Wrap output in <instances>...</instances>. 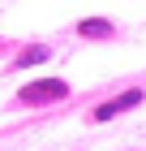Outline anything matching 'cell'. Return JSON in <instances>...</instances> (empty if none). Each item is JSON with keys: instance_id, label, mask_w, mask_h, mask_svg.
Instances as JSON below:
<instances>
[{"instance_id": "4", "label": "cell", "mask_w": 146, "mask_h": 151, "mask_svg": "<svg viewBox=\"0 0 146 151\" xmlns=\"http://www.w3.org/2000/svg\"><path fill=\"white\" fill-rule=\"evenodd\" d=\"M78 30H82L86 39H108V35H112V22H103V17H86Z\"/></svg>"}, {"instance_id": "1", "label": "cell", "mask_w": 146, "mask_h": 151, "mask_svg": "<svg viewBox=\"0 0 146 151\" xmlns=\"http://www.w3.org/2000/svg\"><path fill=\"white\" fill-rule=\"evenodd\" d=\"M60 99H69V82L60 78H39L17 91V104H60Z\"/></svg>"}, {"instance_id": "3", "label": "cell", "mask_w": 146, "mask_h": 151, "mask_svg": "<svg viewBox=\"0 0 146 151\" xmlns=\"http://www.w3.org/2000/svg\"><path fill=\"white\" fill-rule=\"evenodd\" d=\"M47 56H52V52H47L43 43H34V47H22V52H17V60H13V69H26V65H43Z\"/></svg>"}, {"instance_id": "2", "label": "cell", "mask_w": 146, "mask_h": 151, "mask_svg": "<svg viewBox=\"0 0 146 151\" xmlns=\"http://www.w3.org/2000/svg\"><path fill=\"white\" fill-rule=\"evenodd\" d=\"M137 104H142V91H125V95H112L108 104H99L90 116H95V121H112V116L129 112V108H137Z\"/></svg>"}]
</instances>
